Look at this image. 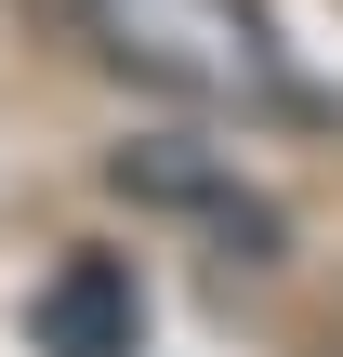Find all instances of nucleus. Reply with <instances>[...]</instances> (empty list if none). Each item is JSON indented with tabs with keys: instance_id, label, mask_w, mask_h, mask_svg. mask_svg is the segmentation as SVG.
Segmentation results:
<instances>
[{
	"instance_id": "2",
	"label": "nucleus",
	"mask_w": 343,
	"mask_h": 357,
	"mask_svg": "<svg viewBox=\"0 0 343 357\" xmlns=\"http://www.w3.org/2000/svg\"><path fill=\"white\" fill-rule=\"evenodd\" d=\"M106 185H119V199H145V212H198V225L225 238V265H278V199H264V185H238L212 146H119V159H106Z\"/></svg>"
},
{
	"instance_id": "1",
	"label": "nucleus",
	"mask_w": 343,
	"mask_h": 357,
	"mask_svg": "<svg viewBox=\"0 0 343 357\" xmlns=\"http://www.w3.org/2000/svg\"><path fill=\"white\" fill-rule=\"evenodd\" d=\"M66 13L119 79H145L172 106H238V119L291 106V53H278L264 0H66Z\"/></svg>"
},
{
	"instance_id": "3",
	"label": "nucleus",
	"mask_w": 343,
	"mask_h": 357,
	"mask_svg": "<svg viewBox=\"0 0 343 357\" xmlns=\"http://www.w3.org/2000/svg\"><path fill=\"white\" fill-rule=\"evenodd\" d=\"M26 344L40 357H132L145 344V278L119 252H66L40 291H26Z\"/></svg>"
}]
</instances>
